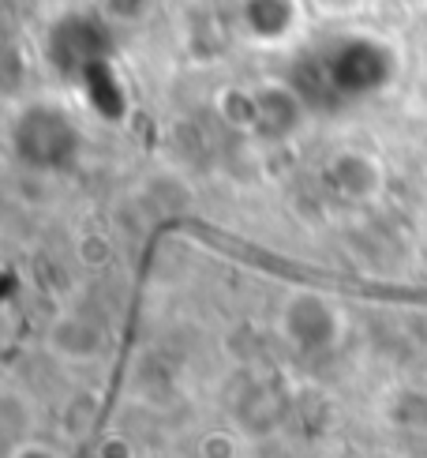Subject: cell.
I'll use <instances>...</instances> for the list:
<instances>
[{
  "instance_id": "obj_1",
  "label": "cell",
  "mask_w": 427,
  "mask_h": 458,
  "mask_svg": "<svg viewBox=\"0 0 427 458\" xmlns=\"http://www.w3.org/2000/svg\"><path fill=\"white\" fill-rule=\"evenodd\" d=\"M341 327H345V319L334 309V301L319 297V293H293L285 304V312H281L285 338L293 342L297 350H307V353L330 350L341 338Z\"/></svg>"
},
{
  "instance_id": "obj_2",
  "label": "cell",
  "mask_w": 427,
  "mask_h": 458,
  "mask_svg": "<svg viewBox=\"0 0 427 458\" xmlns=\"http://www.w3.org/2000/svg\"><path fill=\"white\" fill-rule=\"evenodd\" d=\"M326 184H334V192L345 199L367 203L382 192L386 174L375 155H367L360 147H341L326 158Z\"/></svg>"
},
{
  "instance_id": "obj_3",
  "label": "cell",
  "mask_w": 427,
  "mask_h": 458,
  "mask_svg": "<svg viewBox=\"0 0 427 458\" xmlns=\"http://www.w3.org/2000/svg\"><path fill=\"white\" fill-rule=\"evenodd\" d=\"M259 98V131L263 136H274V140H285V136H297L300 124H304V102L293 87L285 83H263L255 90Z\"/></svg>"
},
{
  "instance_id": "obj_4",
  "label": "cell",
  "mask_w": 427,
  "mask_h": 458,
  "mask_svg": "<svg viewBox=\"0 0 427 458\" xmlns=\"http://www.w3.org/2000/svg\"><path fill=\"white\" fill-rule=\"evenodd\" d=\"M312 4L330 19H348L364 8V0H312Z\"/></svg>"
},
{
  "instance_id": "obj_5",
  "label": "cell",
  "mask_w": 427,
  "mask_h": 458,
  "mask_svg": "<svg viewBox=\"0 0 427 458\" xmlns=\"http://www.w3.org/2000/svg\"><path fill=\"white\" fill-rule=\"evenodd\" d=\"M12 458H61V454H56L49 444H23Z\"/></svg>"
},
{
  "instance_id": "obj_6",
  "label": "cell",
  "mask_w": 427,
  "mask_h": 458,
  "mask_svg": "<svg viewBox=\"0 0 427 458\" xmlns=\"http://www.w3.org/2000/svg\"><path fill=\"white\" fill-rule=\"evenodd\" d=\"M203 447H214V458H237V451H229V436H206Z\"/></svg>"
}]
</instances>
